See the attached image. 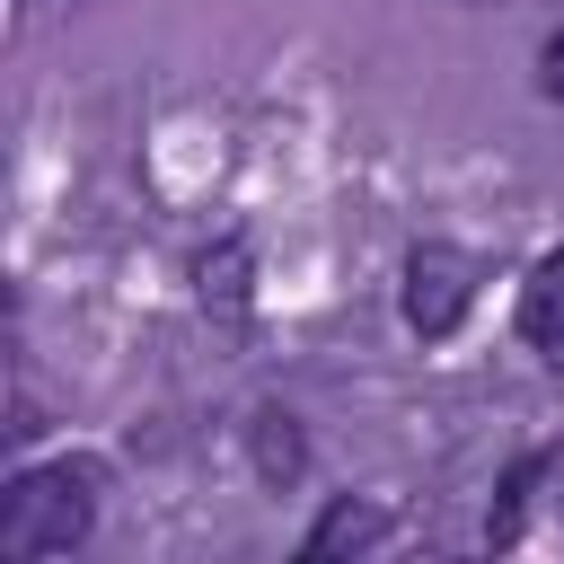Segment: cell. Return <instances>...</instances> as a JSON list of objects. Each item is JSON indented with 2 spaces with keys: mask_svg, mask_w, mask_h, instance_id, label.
Here are the masks:
<instances>
[{
  "mask_svg": "<svg viewBox=\"0 0 564 564\" xmlns=\"http://www.w3.org/2000/svg\"><path fill=\"white\" fill-rule=\"evenodd\" d=\"M467 300H476V264L458 247H414L405 256V317H414V335H449L467 317Z\"/></svg>",
  "mask_w": 564,
  "mask_h": 564,
  "instance_id": "7a4b0ae2",
  "label": "cell"
},
{
  "mask_svg": "<svg viewBox=\"0 0 564 564\" xmlns=\"http://www.w3.org/2000/svg\"><path fill=\"white\" fill-rule=\"evenodd\" d=\"M520 335H529L546 361H564V247L538 256V273H529V291H520Z\"/></svg>",
  "mask_w": 564,
  "mask_h": 564,
  "instance_id": "3957f363",
  "label": "cell"
},
{
  "mask_svg": "<svg viewBox=\"0 0 564 564\" xmlns=\"http://www.w3.org/2000/svg\"><path fill=\"white\" fill-rule=\"evenodd\" d=\"M97 520V467H26L0 494V555L35 564V555H70Z\"/></svg>",
  "mask_w": 564,
  "mask_h": 564,
  "instance_id": "6da1fadb",
  "label": "cell"
},
{
  "mask_svg": "<svg viewBox=\"0 0 564 564\" xmlns=\"http://www.w3.org/2000/svg\"><path fill=\"white\" fill-rule=\"evenodd\" d=\"M379 538V511H352V502H335L317 529H308V555H344V546H370Z\"/></svg>",
  "mask_w": 564,
  "mask_h": 564,
  "instance_id": "277c9868",
  "label": "cell"
}]
</instances>
